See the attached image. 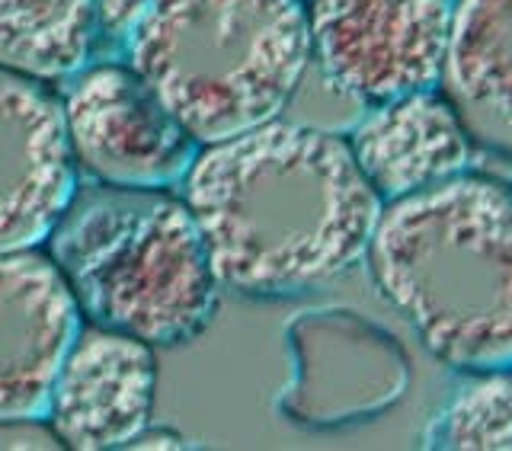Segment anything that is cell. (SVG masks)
Masks as SVG:
<instances>
[{"mask_svg":"<svg viewBox=\"0 0 512 451\" xmlns=\"http://www.w3.org/2000/svg\"><path fill=\"white\" fill-rule=\"evenodd\" d=\"M442 442L464 451H512V375H490L458 394Z\"/></svg>","mask_w":512,"mask_h":451,"instance_id":"obj_13","label":"cell"},{"mask_svg":"<svg viewBox=\"0 0 512 451\" xmlns=\"http://www.w3.org/2000/svg\"><path fill=\"white\" fill-rule=\"evenodd\" d=\"M61 109L74 164L103 186L167 189L183 183L202 148L132 64H103L80 74Z\"/></svg>","mask_w":512,"mask_h":451,"instance_id":"obj_6","label":"cell"},{"mask_svg":"<svg viewBox=\"0 0 512 451\" xmlns=\"http://www.w3.org/2000/svg\"><path fill=\"white\" fill-rule=\"evenodd\" d=\"M132 445L135 448H180V442H176L173 436H164V432H148V429H144Z\"/></svg>","mask_w":512,"mask_h":451,"instance_id":"obj_15","label":"cell"},{"mask_svg":"<svg viewBox=\"0 0 512 451\" xmlns=\"http://www.w3.org/2000/svg\"><path fill=\"white\" fill-rule=\"evenodd\" d=\"M157 397V359L151 343L109 327H80L61 362L48 426L74 451L132 445L151 423Z\"/></svg>","mask_w":512,"mask_h":451,"instance_id":"obj_7","label":"cell"},{"mask_svg":"<svg viewBox=\"0 0 512 451\" xmlns=\"http://www.w3.org/2000/svg\"><path fill=\"white\" fill-rule=\"evenodd\" d=\"M349 148L368 186L384 199L452 180L468 164V132L458 112L429 90L378 103L352 132Z\"/></svg>","mask_w":512,"mask_h":451,"instance_id":"obj_10","label":"cell"},{"mask_svg":"<svg viewBox=\"0 0 512 451\" xmlns=\"http://www.w3.org/2000/svg\"><path fill=\"white\" fill-rule=\"evenodd\" d=\"M455 0H314L311 55L362 103L429 90L442 77Z\"/></svg>","mask_w":512,"mask_h":451,"instance_id":"obj_5","label":"cell"},{"mask_svg":"<svg viewBox=\"0 0 512 451\" xmlns=\"http://www.w3.org/2000/svg\"><path fill=\"white\" fill-rule=\"evenodd\" d=\"M74 192L64 109L39 84L0 71V256L48 240Z\"/></svg>","mask_w":512,"mask_h":451,"instance_id":"obj_8","label":"cell"},{"mask_svg":"<svg viewBox=\"0 0 512 451\" xmlns=\"http://www.w3.org/2000/svg\"><path fill=\"white\" fill-rule=\"evenodd\" d=\"M96 32V0H0V71L32 84L74 77Z\"/></svg>","mask_w":512,"mask_h":451,"instance_id":"obj_12","label":"cell"},{"mask_svg":"<svg viewBox=\"0 0 512 451\" xmlns=\"http://www.w3.org/2000/svg\"><path fill=\"white\" fill-rule=\"evenodd\" d=\"M128 58L199 144L272 122L311 61L301 0H151Z\"/></svg>","mask_w":512,"mask_h":451,"instance_id":"obj_3","label":"cell"},{"mask_svg":"<svg viewBox=\"0 0 512 451\" xmlns=\"http://www.w3.org/2000/svg\"><path fill=\"white\" fill-rule=\"evenodd\" d=\"M48 240L80 314L100 327L173 346L215 311L221 282L183 199L109 186L71 199Z\"/></svg>","mask_w":512,"mask_h":451,"instance_id":"obj_4","label":"cell"},{"mask_svg":"<svg viewBox=\"0 0 512 451\" xmlns=\"http://www.w3.org/2000/svg\"><path fill=\"white\" fill-rule=\"evenodd\" d=\"M368 256L432 356L458 368L512 362V192L452 176L394 199Z\"/></svg>","mask_w":512,"mask_h":451,"instance_id":"obj_2","label":"cell"},{"mask_svg":"<svg viewBox=\"0 0 512 451\" xmlns=\"http://www.w3.org/2000/svg\"><path fill=\"white\" fill-rule=\"evenodd\" d=\"M439 80L464 132L512 154V0H455Z\"/></svg>","mask_w":512,"mask_h":451,"instance_id":"obj_11","label":"cell"},{"mask_svg":"<svg viewBox=\"0 0 512 451\" xmlns=\"http://www.w3.org/2000/svg\"><path fill=\"white\" fill-rule=\"evenodd\" d=\"M148 7L151 0H96L100 29L112 32V36H132V29L141 23Z\"/></svg>","mask_w":512,"mask_h":451,"instance_id":"obj_14","label":"cell"},{"mask_svg":"<svg viewBox=\"0 0 512 451\" xmlns=\"http://www.w3.org/2000/svg\"><path fill=\"white\" fill-rule=\"evenodd\" d=\"M183 202L218 282L260 298L340 279L368 253L381 218V196L349 144L282 119L205 144L183 176Z\"/></svg>","mask_w":512,"mask_h":451,"instance_id":"obj_1","label":"cell"},{"mask_svg":"<svg viewBox=\"0 0 512 451\" xmlns=\"http://www.w3.org/2000/svg\"><path fill=\"white\" fill-rule=\"evenodd\" d=\"M77 333V298L52 256H0V423L42 420Z\"/></svg>","mask_w":512,"mask_h":451,"instance_id":"obj_9","label":"cell"}]
</instances>
